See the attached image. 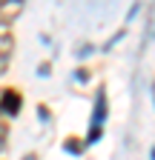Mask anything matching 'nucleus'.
<instances>
[{
    "label": "nucleus",
    "mask_w": 155,
    "mask_h": 160,
    "mask_svg": "<svg viewBox=\"0 0 155 160\" xmlns=\"http://www.w3.org/2000/svg\"><path fill=\"white\" fill-rule=\"evenodd\" d=\"M17 106H20V97H17V92H3V112H6V114H14Z\"/></svg>",
    "instance_id": "nucleus-4"
},
{
    "label": "nucleus",
    "mask_w": 155,
    "mask_h": 160,
    "mask_svg": "<svg viewBox=\"0 0 155 160\" xmlns=\"http://www.w3.org/2000/svg\"><path fill=\"white\" fill-rule=\"evenodd\" d=\"M12 46H14V40H12L9 34H3V32H0V72L6 69L9 57H12Z\"/></svg>",
    "instance_id": "nucleus-2"
},
{
    "label": "nucleus",
    "mask_w": 155,
    "mask_h": 160,
    "mask_svg": "<svg viewBox=\"0 0 155 160\" xmlns=\"http://www.w3.org/2000/svg\"><path fill=\"white\" fill-rule=\"evenodd\" d=\"M152 94H155V86H152Z\"/></svg>",
    "instance_id": "nucleus-6"
},
{
    "label": "nucleus",
    "mask_w": 155,
    "mask_h": 160,
    "mask_svg": "<svg viewBox=\"0 0 155 160\" xmlns=\"http://www.w3.org/2000/svg\"><path fill=\"white\" fill-rule=\"evenodd\" d=\"M23 9V0H6V9H0V20H14Z\"/></svg>",
    "instance_id": "nucleus-3"
},
{
    "label": "nucleus",
    "mask_w": 155,
    "mask_h": 160,
    "mask_svg": "<svg viewBox=\"0 0 155 160\" xmlns=\"http://www.w3.org/2000/svg\"><path fill=\"white\" fill-rule=\"evenodd\" d=\"M104 120H106V94L98 92V106H95V114H92V129H101Z\"/></svg>",
    "instance_id": "nucleus-1"
},
{
    "label": "nucleus",
    "mask_w": 155,
    "mask_h": 160,
    "mask_svg": "<svg viewBox=\"0 0 155 160\" xmlns=\"http://www.w3.org/2000/svg\"><path fill=\"white\" fill-rule=\"evenodd\" d=\"M23 160H35V154H26V157H23Z\"/></svg>",
    "instance_id": "nucleus-5"
}]
</instances>
